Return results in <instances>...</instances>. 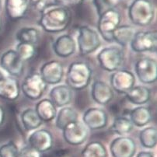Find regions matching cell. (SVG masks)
<instances>
[{"instance_id": "cell-1", "label": "cell", "mask_w": 157, "mask_h": 157, "mask_svg": "<svg viewBox=\"0 0 157 157\" xmlns=\"http://www.w3.org/2000/svg\"><path fill=\"white\" fill-rule=\"evenodd\" d=\"M71 22V13L63 6L52 4L41 12L38 24L48 33H60L66 30Z\"/></svg>"}, {"instance_id": "cell-2", "label": "cell", "mask_w": 157, "mask_h": 157, "mask_svg": "<svg viewBox=\"0 0 157 157\" xmlns=\"http://www.w3.org/2000/svg\"><path fill=\"white\" fill-rule=\"evenodd\" d=\"M93 71L90 66L83 62H72L66 74V84L72 90H82L91 81Z\"/></svg>"}, {"instance_id": "cell-3", "label": "cell", "mask_w": 157, "mask_h": 157, "mask_svg": "<svg viewBox=\"0 0 157 157\" xmlns=\"http://www.w3.org/2000/svg\"><path fill=\"white\" fill-rule=\"evenodd\" d=\"M132 24L139 27L149 25L155 17V7L150 0H134L128 8Z\"/></svg>"}, {"instance_id": "cell-4", "label": "cell", "mask_w": 157, "mask_h": 157, "mask_svg": "<svg viewBox=\"0 0 157 157\" xmlns=\"http://www.w3.org/2000/svg\"><path fill=\"white\" fill-rule=\"evenodd\" d=\"M76 41L79 53L82 55H88L94 53L101 45V40L98 32L87 26L78 27Z\"/></svg>"}, {"instance_id": "cell-5", "label": "cell", "mask_w": 157, "mask_h": 157, "mask_svg": "<svg viewBox=\"0 0 157 157\" xmlns=\"http://www.w3.org/2000/svg\"><path fill=\"white\" fill-rule=\"evenodd\" d=\"M100 67L109 72L118 70L124 60V53L121 48L116 46L103 48L97 56Z\"/></svg>"}, {"instance_id": "cell-6", "label": "cell", "mask_w": 157, "mask_h": 157, "mask_svg": "<svg viewBox=\"0 0 157 157\" xmlns=\"http://www.w3.org/2000/svg\"><path fill=\"white\" fill-rule=\"evenodd\" d=\"M120 13L115 9H110L99 17L97 28L98 33L107 42H113V33L120 26Z\"/></svg>"}, {"instance_id": "cell-7", "label": "cell", "mask_w": 157, "mask_h": 157, "mask_svg": "<svg viewBox=\"0 0 157 157\" xmlns=\"http://www.w3.org/2000/svg\"><path fill=\"white\" fill-rule=\"evenodd\" d=\"M47 86L40 74L34 72L26 76L20 86V90L27 98L37 100L44 94Z\"/></svg>"}, {"instance_id": "cell-8", "label": "cell", "mask_w": 157, "mask_h": 157, "mask_svg": "<svg viewBox=\"0 0 157 157\" xmlns=\"http://www.w3.org/2000/svg\"><path fill=\"white\" fill-rule=\"evenodd\" d=\"M131 48L137 53L155 52L157 37L155 31H138L135 33L130 42Z\"/></svg>"}, {"instance_id": "cell-9", "label": "cell", "mask_w": 157, "mask_h": 157, "mask_svg": "<svg viewBox=\"0 0 157 157\" xmlns=\"http://www.w3.org/2000/svg\"><path fill=\"white\" fill-rule=\"evenodd\" d=\"M139 80L143 84H152L157 79V62L152 58H141L135 64Z\"/></svg>"}, {"instance_id": "cell-10", "label": "cell", "mask_w": 157, "mask_h": 157, "mask_svg": "<svg viewBox=\"0 0 157 157\" xmlns=\"http://www.w3.org/2000/svg\"><path fill=\"white\" fill-rule=\"evenodd\" d=\"M110 87L115 92L125 94L136 83V76L126 69H118L110 75Z\"/></svg>"}, {"instance_id": "cell-11", "label": "cell", "mask_w": 157, "mask_h": 157, "mask_svg": "<svg viewBox=\"0 0 157 157\" xmlns=\"http://www.w3.org/2000/svg\"><path fill=\"white\" fill-rule=\"evenodd\" d=\"M62 136L65 142L71 145H82L88 137V128L81 121L70 123L62 130Z\"/></svg>"}, {"instance_id": "cell-12", "label": "cell", "mask_w": 157, "mask_h": 157, "mask_svg": "<svg viewBox=\"0 0 157 157\" xmlns=\"http://www.w3.org/2000/svg\"><path fill=\"white\" fill-rule=\"evenodd\" d=\"M0 66L12 77L21 76L24 72V62L13 49L2 54L0 58Z\"/></svg>"}, {"instance_id": "cell-13", "label": "cell", "mask_w": 157, "mask_h": 157, "mask_svg": "<svg viewBox=\"0 0 157 157\" xmlns=\"http://www.w3.org/2000/svg\"><path fill=\"white\" fill-rule=\"evenodd\" d=\"M39 74L47 85L59 84L64 76L63 65L57 60L49 61L41 65Z\"/></svg>"}, {"instance_id": "cell-14", "label": "cell", "mask_w": 157, "mask_h": 157, "mask_svg": "<svg viewBox=\"0 0 157 157\" xmlns=\"http://www.w3.org/2000/svg\"><path fill=\"white\" fill-rule=\"evenodd\" d=\"M30 149L42 153L52 149L54 143L52 132L46 129H37L33 131L28 138Z\"/></svg>"}, {"instance_id": "cell-15", "label": "cell", "mask_w": 157, "mask_h": 157, "mask_svg": "<svg viewBox=\"0 0 157 157\" xmlns=\"http://www.w3.org/2000/svg\"><path fill=\"white\" fill-rule=\"evenodd\" d=\"M108 116L104 109L99 107H90L84 112L82 123L90 130L97 131L103 129L107 126Z\"/></svg>"}, {"instance_id": "cell-16", "label": "cell", "mask_w": 157, "mask_h": 157, "mask_svg": "<svg viewBox=\"0 0 157 157\" xmlns=\"http://www.w3.org/2000/svg\"><path fill=\"white\" fill-rule=\"evenodd\" d=\"M110 150L113 157H133L136 152V142L128 136H119L111 142Z\"/></svg>"}, {"instance_id": "cell-17", "label": "cell", "mask_w": 157, "mask_h": 157, "mask_svg": "<svg viewBox=\"0 0 157 157\" xmlns=\"http://www.w3.org/2000/svg\"><path fill=\"white\" fill-rule=\"evenodd\" d=\"M91 97L97 104L107 105L114 98V90L107 82L97 80L91 86Z\"/></svg>"}, {"instance_id": "cell-18", "label": "cell", "mask_w": 157, "mask_h": 157, "mask_svg": "<svg viewBox=\"0 0 157 157\" xmlns=\"http://www.w3.org/2000/svg\"><path fill=\"white\" fill-rule=\"evenodd\" d=\"M52 48L59 57L68 58L75 52L76 42L72 35L63 34L55 39Z\"/></svg>"}, {"instance_id": "cell-19", "label": "cell", "mask_w": 157, "mask_h": 157, "mask_svg": "<svg viewBox=\"0 0 157 157\" xmlns=\"http://www.w3.org/2000/svg\"><path fill=\"white\" fill-rule=\"evenodd\" d=\"M49 96L56 107H66L72 102L73 90L67 85H57L51 90Z\"/></svg>"}, {"instance_id": "cell-20", "label": "cell", "mask_w": 157, "mask_h": 157, "mask_svg": "<svg viewBox=\"0 0 157 157\" xmlns=\"http://www.w3.org/2000/svg\"><path fill=\"white\" fill-rule=\"evenodd\" d=\"M20 85L13 77H6L0 82V98L14 101L20 97Z\"/></svg>"}, {"instance_id": "cell-21", "label": "cell", "mask_w": 157, "mask_h": 157, "mask_svg": "<svg viewBox=\"0 0 157 157\" xmlns=\"http://www.w3.org/2000/svg\"><path fill=\"white\" fill-rule=\"evenodd\" d=\"M5 7L7 16L11 20H20L27 14L29 0H6Z\"/></svg>"}, {"instance_id": "cell-22", "label": "cell", "mask_w": 157, "mask_h": 157, "mask_svg": "<svg viewBox=\"0 0 157 157\" xmlns=\"http://www.w3.org/2000/svg\"><path fill=\"white\" fill-rule=\"evenodd\" d=\"M125 97L132 104L142 106L150 100L151 90L149 87L145 86H134L127 94H125Z\"/></svg>"}, {"instance_id": "cell-23", "label": "cell", "mask_w": 157, "mask_h": 157, "mask_svg": "<svg viewBox=\"0 0 157 157\" xmlns=\"http://www.w3.org/2000/svg\"><path fill=\"white\" fill-rule=\"evenodd\" d=\"M35 111L42 122L48 123L55 120L57 115V107L50 99L40 100L35 107Z\"/></svg>"}, {"instance_id": "cell-24", "label": "cell", "mask_w": 157, "mask_h": 157, "mask_svg": "<svg viewBox=\"0 0 157 157\" xmlns=\"http://www.w3.org/2000/svg\"><path fill=\"white\" fill-rule=\"evenodd\" d=\"M129 119L134 126L142 128L148 124L152 120V113L149 108L144 106H138L131 110Z\"/></svg>"}, {"instance_id": "cell-25", "label": "cell", "mask_w": 157, "mask_h": 157, "mask_svg": "<svg viewBox=\"0 0 157 157\" xmlns=\"http://www.w3.org/2000/svg\"><path fill=\"white\" fill-rule=\"evenodd\" d=\"M78 113L73 108L69 107H61L57 112L55 117V125L60 130H63L68 124L78 121Z\"/></svg>"}, {"instance_id": "cell-26", "label": "cell", "mask_w": 157, "mask_h": 157, "mask_svg": "<svg viewBox=\"0 0 157 157\" xmlns=\"http://www.w3.org/2000/svg\"><path fill=\"white\" fill-rule=\"evenodd\" d=\"M20 120H21L23 127L27 132L37 130L43 124L42 121L37 115V112L35 111V109L30 108V107L22 112L20 115Z\"/></svg>"}, {"instance_id": "cell-27", "label": "cell", "mask_w": 157, "mask_h": 157, "mask_svg": "<svg viewBox=\"0 0 157 157\" xmlns=\"http://www.w3.org/2000/svg\"><path fill=\"white\" fill-rule=\"evenodd\" d=\"M135 33V30L131 26H119L113 33V41H115L122 47H125L130 44Z\"/></svg>"}, {"instance_id": "cell-28", "label": "cell", "mask_w": 157, "mask_h": 157, "mask_svg": "<svg viewBox=\"0 0 157 157\" xmlns=\"http://www.w3.org/2000/svg\"><path fill=\"white\" fill-rule=\"evenodd\" d=\"M82 157H108L106 147L102 142L93 141L86 145L81 152Z\"/></svg>"}, {"instance_id": "cell-29", "label": "cell", "mask_w": 157, "mask_h": 157, "mask_svg": "<svg viewBox=\"0 0 157 157\" xmlns=\"http://www.w3.org/2000/svg\"><path fill=\"white\" fill-rule=\"evenodd\" d=\"M16 38L20 43L36 44L40 38V32L35 27H23L17 32Z\"/></svg>"}, {"instance_id": "cell-30", "label": "cell", "mask_w": 157, "mask_h": 157, "mask_svg": "<svg viewBox=\"0 0 157 157\" xmlns=\"http://www.w3.org/2000/svg\"><path fill=\"white\" fill-rule=\"evenodd\" d=\"M134 125L130 119L124 116H118L114 119L111 129L119 136H125L133 130Z\"/></svg>"}, {"instance_id": "cell-31", "label": "cell", "mask_w": 157, "mask_h": 157, "mask_svg": "<svg viewBox=\"0 0 157 157\" xmlns=\"http://www.w3.org/2000/svg\"><path fill=\"white\" fill-rule=\"evenodd\" d=\"M141 145L146 149H153L156 145L157 130L155 127L145 128L139 133Z\"/></svg>"}, {"instance_id": "cell-32", "label": "cell", "mask_w": 157, "mask_h": 157, "mask_svg": "<svg viewBox=\"0 0 157 157\" xmlns=\"http://www.w3.org/2000/svg\"><path fill=\"white\" fill-rule=\"evenodd\" d=\"M16 52L24 62L30 61L35 56L37 53V48L35 44L27 43H20L19 42L18 44L16 47Z\"/></svg>"}, {"instance_id": "cell-33", "label": "cell", "mask_w": 157, "mask_h": 157, "mask_svg": "<svg viewBox=\"0 0 157 157\" xmlns=\"http://www.w3.org/2000/svg\"><path fill=\"white\" fill-rule=\"evenodd\" d=\"M20 150L13 141H9L0 146V157H19Z\"/></svg>"}, {"instance_id": "cell-34", "label": "cell", "mask_w": 157, "mask_h": 157, "mask_svg": "<svg viewBox=\"0 0 157 157\" xmlns=\"http://www.w3.org/2000/svg\"><path fill=\"white\" fill-rule=\"evenodd\" d=\"M93 3L95 6L98 17L107 12V10L114 8L113 2L110 0H93Z\"/></svg>"}, {"instance_id": "cell-35", "label": "cell", "mask_w": 157, "mask_h": 157, "mask_svg": "<svg viewBox=\"0 0 157 157\" xmlns=\"http://www.w3.org/2000/svg\"><path fill=\"white\" fill-rule=\"evenodd\" d=\"M55 3L54 0H29V6L41 13L49 5ZM56 4V3H55Z\"/></svg>"}, {"instance_id": "cell-36", "label": "cell", "mask_w": 157, "mask_h": 157, "mask_svg": "<svg viewBox=\"0 0 157 157\" xmlns=\"http://www.w3.org/2000/svg\"><path fill=\"white\" fill-rule=\"evenodd\" d=\"M19 157H42L40 152H37V151L33 150V149H30L26 150L25 152L23 153L20 154Z\"/></svg>"}, {"instance_id": "cell-37", "label": "cell", "mask_w": 157, "mask_h": 157, "mask_svg": "<svg viewBox=\"0 0 157 157\" xmlns=\"http://www.w3.org/2000/svg\"><path fill=\"white\" fill-rule=\"evenodd\" d=\"M6 118V111L3 107L0 105V126H2L3 124L4 121H5Z\"/></svg>"}, {"instance_id": "cell-38", "label": "cell", "mask_w": 157, "mask_h": 157, "mask_svg": "<svg viewBox=\"0 0 157 157\" xmlns=\"http://www.w3.org/2000/svg\"><path fill=\"white\" fill-rule=\"evenodd\" d=\"M136 157H154V154L148 151H142L138 153Z\"/></svg>"}, {"instance_id": "cell-39", "label": "cell", "mask_w": 157, "mask_h": 157, "mask_svg": "<svg viewBox=\"0 0 157 157\" xmlns=\"http://www.w3.org/2000/svg\"><path fill=\"white\" fill-rule=\"evenodd\" d=\"M84 0H68V2H71V3L74 4H78L83 2Z\"/></svg>"}, {"instance_id": "cell-40", "label": "cell", "mask_w": 157, "mask_h": 157, "mask_svg": "<svg viewBox=\"0 0 157 157\" xmlns=\"http://www.w3.org/2000/svg\"><path fill=\"white\" fill-rule=\"evenodd\" d=\"M5 75H4L3 73H2V72H1V71H0V82H1V81L2 80V79H3L4 78H5Z\"/></svg>"}, {"instance_id": "cell-41", "label": "cell", "mask_w": 157, "mask_h": 157, "mask_svg": "<svg viewBox=\"0 0 157 157\" xmlns=\"http://www.w3.org/2000/svg\"><path fill=\"white\" fill-rule=\"evenodd\" d=\"M1 27H2V20L0 18V30H1Z\"/></svg>"}, {"instance_id": "cell-42", "label": "cell", "mask_w": 157, "mask_h": 157, "mask_svg": "<svg viewBox=\"0 0 157 157\" xmlns=\"http://www.w3.org/2000/svg\"><path fill=\"white\" fill-rule=\"evenodd\" d=\"M2 8V0H0V10Z\"/></svg>"}]
</instances>
